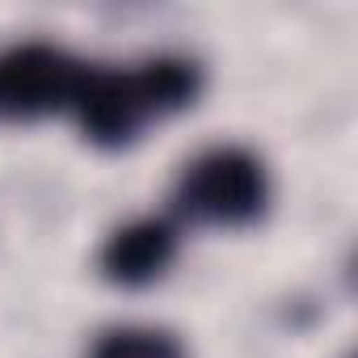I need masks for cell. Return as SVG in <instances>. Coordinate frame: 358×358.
Listing matches in <instances>:
<instances>
[{
    "mask_svg": "<svg viewBox=\"0 0 358 358\" xmlns=\"http://www.w3.org/2000/svg\"><path fill=\"white\" fill-rule=\"evenodd\" d=\"M89 358H186V345L177 341V333L169 329H152V324H122L97 337V345L89 350Z\"/></svg>",
    "mask_w": 358,
    "mask_h": 358,
    "instance_id": "5",
    "label": "cell"
},
{
    "mask_svg": "<svg viewBox=\"0 0 358 358\" xmlns=\"http://www.w3.org/2000/svg\"><path fill=\"white\" fill-rule=\"evenodd\" d=\"M89 64L72 51L30 38L9 51H0V118L34 122L59 110H72Z\"/></svg>",
    "mask_w": 358,
    "mask_h": 358,
    "instance_id": "3",
    "label": "cell"
},
{
    "mask_svg": "<svg viewBox=\"0 0 358 358\" xmlns=\"http://www.w3.org/2000/svg\"><path fill=\"white\" fill-rule=\"evenodd\" d=\"M177 257V228L169 220H131L114 228L97 253V270L114 287H152Z\"/></svg>",
    "mask_w": 358,
    "mask_h": 358,
    "instance_id": "4",
    "label": "cell"
},
{
    "mask_svg": "<svg viewBox=\"0 0 358 358\" xmlns=\"http://www.w3.org/2000/svg\"><path fill=\"white\" fill-rule=\"evenodd\" d=\"M203 72L186 55H152L127 68H89L72 101V114L89 143L118 152L143 139L152 122H164L194 106Z\"/></svg>",
    "mask_w": 358,
    "mask_h": 358,
    "instance_id": "1",
    "label": "cell"
},
{
    "mask_svg": "<svg viewBox=\"0 0 358 358\" xmlns=\"http://www.w3.org/2000/svg\"><path fill=\"white\" fill-rule=\"evenodd\" d=\"M173 203L186 220L207 228H249L270 207V173L257 152L220 143L182 169Z\"/></svg>",
    "mask_w": 358,
    "mask_h": 358,
    "instance_id": "2",
    "label": "cell"
}]
</instances>
